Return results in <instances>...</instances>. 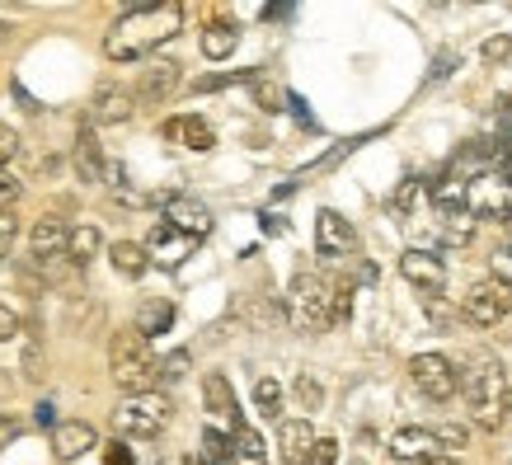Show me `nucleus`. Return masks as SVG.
Returning a JSON list of instances; mask_svg holds the SVG:
<instances>
[{
  "instance_id": "f257e3e1",
  "label": "nucleus",
  "mask_w": 512,
  "mask_h": 465,
  "mask_svg": "<svg viewBox=\"0 0 512 465\" xmlns=\"http://www.w3.org/2000/svg\"><path fill=\"white\" fill-rule=\"evenodd\" d=\"M184 29V10L174 0H160L151 10H137V15H123L104 38V52L113 62H137V57H151L160 43H170L174 33Z\"/></svg>"
},
{
  "instance_id": "f03ea898",
  "label": "nucleus",
  "mask_w": 512,
  "mask_h": 465,
  "mask_svg": "<svg viewBox=\"0 0 512 465\" xmlns=\"http://www.w3.org/2000/svg\"><path fill=\"white\" fill-rule=\"evenodd\" d=\"M334 306H339V282H329L325 273H296L292 287H287V320L301 334H325L334 320Z\"/></svg>"
},
{
  "instance_id": "7ed1b4c3",
  "label": "nucleus",
  "mask_w": 512,
  "mask_h": 465,
  "mask_svg": "<svg viewBox=\"0 0 512 465\" xmlns=\"http://www.w3.org/2000/svg\"><path fill=\"white\" fill-rule=\"evenodd\" d=\"M109 372L118 381V390L127 395H141V390H156V376H160V362L151 353V343L141 329H123L109 339Z\"/></svg>"
},
{
  "instance_id": "20e7f679",
  "label": "nucleus",
  "mask_w": 512,
  "mask_h": 465,
  "mask_svg": "<svg viewBox=\"0 0 512 465\" xmlns=\"http://www.w3.org/2000/svg\"><path fill=\"white\" fill-rule=\"evenodd\" d=\"M503 367H498L494 357H475L466 372H461V390H466V404H470V419L480 423L484 433H494L503 428Z\"/></svg>"
},
{
  "instance_id": "39448f33",
  "label": "nucleus",
  "mask_w": 512,
  "mask_h": 465,
  "mask_svg": "<svg viewBox=\"0 0 512 465\" xmlns=\"http://www.w3.org/2000/svg\"><path fill=\"white\" fill-rule=\"evenodd\" d=\"M113 423H118V433H127V437H156L160 428L170 423V400L156 395V390L127 395V400L113 409Z\"/></svg>"
},
{
  "instance_id": "423d86ee",
  "label": "nucleus",
  "mask_w": 512,
  "mask_h": 465,
  "mask_svg": "<svg viewBox=\"0 0 512 465\" xmlns=\"http://www.w3.org/2000/svg\"><path fill=\"white\" fill-rule=\"evenodd\" d=\"M461 315H466L470 325H480V329H494V325H503L512 315V282L508 278H484V282H475L466 292V301H461Z\"/></svg>"
},
{
  "instance_id": "0eeeda50",
  "label": "nucleus",
  "mask_w": 512,
  "mask_h": 465,
  "mask_svg": "<svg viewBox=\"0 0 512 465\" xmlns=\"http://www.w3.org/2000/svg\"><path fill=\"white\" fill-rule=\"evenodd\" d=\"M409 381L419 386V395H428V400H451L456 390H461V372L451 367V357L442 353H419L414 362H409Z\"/></svg>"
},
{
  "instance_id": "6e6552de",
  "label": "nucleus",
  "mask_w": 512,
  "mask_h": 465,
  "mask_svg": "<svg viewBox=\"0 0 512 465\" xmlns=\"http://www.w3.org/2000/svg\"><path fill=\"white\" fill-rule=\"evenodd\" d=\"M137 90H127V85H118V80H99V90H94V99H90V118L94 123H104V127H113V123H127L132 113H137Z\"/></svg>"
},
{
  "instance_id": "1a4fd4ad",
  "label": "nucleus",
  "mask_w": 512,
  "mask_h": 465,
  "mask_svg": "<svg viewBox=\"0 0 512 465\" xmlns=\"http://www.w3.org/2000/svg\"><path fill=\"white\" fill-rule=\"evenodd\" d=\"M400 273H404V282H414L423 296H442V287H447V264L437 259L433 249H404Z\"/></svg>"
},
{
  "instance_id": "9d476101",
  "label": "nucleus",
  "mask_w": 512,
  "mask_h": 465,
  "mask_svg": "<svg viewBox=\"0 0 512 465\" xmlns=\"http://www.w3.org/2000/svg\"><path fill=\"white\" fill-rule=\"evenodd\" d=\"M475 207L466 202V193H456V198H437V235L447 240V245H470V235H475Z\"/></svg>"
},
{
  "instance_id": "9b49d317",
  "label": "nucleus",
  "mask_w": 512,
  "mask_h": 465,
  "mask_svg": "<svg viewBox=\"0 0 512 465\" xmlns=\"http://www.w3.org/2000/svg\"><path fill=\"white\" fill-rule=\"evenodd\" d=\"M198 245L193 235H184L179 226H170V221L160 217L156 226H151V240H146V249H151V264L160 268H179L188 259V249Z\"/></svg>"
},
{
  "instance_id": "f8f14e48",
  "label": "nucleus",
  "mask_w": 512,
  "mask_h": 465,
  "mask_svg": "<svg viewBox=\"0 0 512 465\" xmlns=\"http://www.w3.org/2000/svg\"><path fill=\"white\" fill-rule=\"evenodd\" d=\"M357 235H353V221H343L334 207H325L320 217H315V249L325 254V259H343V254H353Z\"/></svg>"
},
{
  "instance_id": "ddd939ff",
  "label": "nucleus",
  "mask_w": 512,
  "mask_h": 465,
  "mask_svg": "<svg viewBox=\"0 0 512 465\" xmlns=\"http://www.w3.org/2000/svg\"><path fill=\"white\" fill-rule=\"evenodd\" d=\"M165 221L179 226L184 235H193V240H207V235H212V212H207L198 198H188V193H170V198H165Z\"/></svg>"
},
{
  "instance_id": "4468645a",
  "label": "nucleus",
  "mask_w": 512,
  "mask_h": 465,
  "mask_svg": "<svg viewBox=\"0 0 512 465\" xmlns=\"http://www.w3.org/2000/svg\"><path fill=\"white\" fill-rule=\"evenodd\" d=\"M315 428L306 419H282L278 423V461L282 465H311Z\"/></svg>"
},
{
  "instance_id": "2eb2a0df",
  "label": "nucleus",
  "mask_w": 512,
  "mask_h": 465,
  "mask_svg": "<svg viewBox=\"0 0 512 465\" xmlns=\"http://www.w3.org/2000/svg\"><path fill=\"white\" fill-rule=\"evenodd\" d=\"M165 132V141H179L184 151H212L217 146V132H212V123L207 118H198V113H179V118H170V123L160 127Z\"/></svg>"
},
{
  "instance_id": "dca6fc26",
  "label": "nucleus",
  "mask_w": 512,
  "mask_h": 465,
  "mask_svg": "<svg viewBox=\"0 0 512 465\" xmlns=\"http://www.w3.org/2000/svg\"><path fill=\"white\" fill-rule=\"evenodd\" d=\"M90 447H99V433L85 419H66L52 428V456L57 461H80Z\"/></svg>"
},
{
  "instance_id": "f3484780",
  "label": "nucleus",
  "mask_w": 512,
  "mask_h": 465,
  "mask_svg": "<svg viewBox=\"0 0 512 465\" xmlns=\"http://www.w3.org/2000/svg\"><path fill=\"white\" fill-rule=\"evenodd\" d=\"M174 90H179V66H174V62H165V57H160V62H151L146 71H141V85H137L141 104H165Z\"/></svg>"
},
{
  "instance_id": "a211bd4d",
  "label": "nucleus",
  "mask_w": 512,
  "mask_h": 465,
  "mask_svg": "<svg viewBox=\"0 0 512 465\" xmlns=\"http://www.w3.org/2000/svg\"><path fill=\"white\" fill-rule=\"evenodd\" d=\"M433 451H447L442 437H437V428H400V433L390 437V456H395V461H423V456H433Z\"/></svg>"
},
{
  "instance_id": "6ab92c4d",
  "label": "nucleus",
  "mask_w": 512,
  "mask_h": 465,
  "mask_svg": "<svg viewBox=\"0 0 512 465\" xmlns=\"http://www.w3.org/2000/svg\"><path fill=\"white\" fill-rule=\"evenodd\" d=\"M202 400H207V409H212L217 419L240 423V404H235V390H231V376H226V372H207V376H202Z\"/></svg>"
},
{
  "instance_id": "aec40b11",
  "label": "nucleus",
  "mask_w": 512,
  "mask_h": 465,
  "mask_svg": "<svg viewBox=\"0 0 512 465\" xmlns=\"http://www.w3.org/2000/svg\"><path fill=\"white\" fill-rule=\"evenodd\" d=\"M66 240H71V231H66L62 221H33V231H29V254L33 259H52V254H66Z\"/></svg>"
},
{
  "instance_id": "412c9836",
  "label": "nucleus",
  "mask_w": 512,
  "mask_h": 465,
  "mask_svg": "<svg viewBox=\"0 0 512 465\" xmlns=\"http://www.w3.org/2000/svg\"><path fill=\"white\" fill-rule=\"evenodd\" d=\"M76 170H80V179H85V184H99V174H104V151H99V141H94V118H90V123H80Z\"/></svg>"
},
{
  "instance_id": "4be33fe9",
  "label": "nucleus",
  "mask_w": 512,
  "mask_h": 465,
  "mask_svg": "<svg viewBox=\"0 0 512 465\" xmlns=\"http://www.w3.org/2000/svg\"><path fill=\"white\" fill-rule=\"evenodd\" d=\"M109 264L118 278H141V273L151 268V249L137 245V240H118V245L109 249Z\"/></svg>"
},
{
  "instance_id": "5701e85b",
  "label": "nucleus",
  "mask_w": 512,
  "mask_h": 465,
  "mask_svg": "<svg viewBox=\"0 0 512 465\" xmlns=\"http://www.w3.org/2000/svg\"><path fill=\"white\" fill-rule=\"evenodd\" d=\"M198 47H202V57H207V62H226L235 47H240V29H235V24H221V19H217V24H207V29H202Z\"/></svg>"
},
{
  "instance_id": "b1692460",
  "label": "nucleus",
  "mask_w": 512,
  "mask_h": 465,
  "mask_svg": "<svg viewBox=\"0 0 512 465\" xmlns=\"http://www.w3.org/2000/svg\"><path fill=\"white\" fill-rule=\"evenodd\" d=\"M264 461H268L264 437L254 433L249 423H235V433H231V465H264Z\"/></svg>"
},
{
  "instance_id": "393cba45",
  "label": "nucleus",
  "mask_w": 512,
  "mask_h": 465,
  "mask_svg": "<svg viewBox=\"0 0 512 465\" xmlns=\"http://www.w3.org/2000/svg\"><path fill=\"white\" fill-rule=\"evenodd\" d=\"M99 249H104V240H99V226H90V221H80V226H71V240H66V254H71V264L85 268L99 259Z\"/></svg>"
},
{
  "instance_id": "a878e982",
  "label": "nucleus",
  "mask_w": 512,
  "mask_h": 465,
  "mask_svg": "<svg viewBox=\"0 0 512 465\" xmlns=\"http://www.w3.org/2000/svg\"><path fill=\"white\" fill-rule=\"evenodd\" d=\"M170 325H174V306H170V301H141V310H137V329L146 334V339L165 334Z\"/></svg>"
},
{
  "instance_id": "bb28decb",
  "label": "nucleus",
  "mask_w": 512,
  "mask_h": 465,
  "mask_svg": "<svg viewBox=\"0 0 512 465\" xmlns=\"http://www.w3.org/2000/svg\"><path fill=\"white\" fill-rule=\"evenodd\" d=\"M254 409H259L264 419H273V423L282 419V386L273 381V376H264V381H254Z\"/></svg>"
},
{
  "instance_id": "cd10ccee",
  "label": "nucleus",
  "mask_w": 512,
  "mask_h": 465,
  "mask_svg": "<svg viewBox=\"0 0 512 465\" xmlns=\"http://www.w3.org/2000/svg\"><path fill=\"white\" fill-rule=\"evenodd\" d=\"M207 465H231V437L217 433V428H202V451H198Z\"/></svg>"
},
{
  "instance_id": "c85d7f7f",
  "label": "nucleus",
  "mask_w": 512,
  "mask_h": 465,
  "mask_svg": "<svg viewBox=\"0 0 512 465\" xmlns=\"http://www.w3.org/2000/svg\"><path fill=\"white\" fill-rule=\"evenodd\" d=\"M419 193H423V179L419 174H404L400 188H395V198H390V207H395L400 217H409V212H414V202H419Z\"/></svg>"
},
{
  "instance_id": "c756f323",
  "label": "nucleus",
  "mask_w": 512,
  "mask_h": 465,
  "mask_svg": "<svg viewBox=\"0 0 512 465\" xmlns=\"http://www.w3.org/2000/svg\"><path fill=\"white\" fill-rule=\"evenodd\" d=\"M254 80V71H221V76H202L193 80V90L207 94V90H226V85H249Z\"/></svg>"
},
{
  "instance_id": "7c9ffc66",
  "label": "nucleus",
  "mask_w": 512,
  "mask_h": 465,
  "mask_svg": "<svg viewBox=\"0 0 512 465\" xmlns=\"http://www.w3.org/2000/svg\"><path fill=\"white\" fill-rule=\"evenodd\" d=\"M480 57H484L489 66H503V62L512 57V38H508V33H494V38H484Z\"/></svg>"
},
{
  "instance_id": "2f4dec72",
  "label": "nucleus",
  "mask_w": 512,
  "mask_h": 465,
  "mask_svg": "<svg viewBox=\"0 0 512 465\" xmlns=\"http://www.w3.org/2000/svg\"><path fill=\"white\" fill-rule=\"evenodd\" d=\"M357 141H362V137H353V141H339V146H334V151H329V155H320L315 165H306V174H301V179H311V174H325V170H334V165H339L343 155H348V151H357Z\"/></svg>"
},
{
  "instance_id": "473e14b6",
  "label": "nucleus",
  "mask_w": 512,
  "mask_h": 465,
  "mask_svg": "<svg viewBox=\"0 0 512 465\" xmlns=\"http://www.w3.org/2000/svg\"><path fill=\"white\" fill-rule=\"evenodd\" d=\"M296 400L306 404V409H320V400H325V390H320V381H315V376H296Z\"/></svg>"
},
{
  "instance_id": "72a5a7b5",
  "label": "nucleus",
  "mask_w": 512,
  "mask_h": 465,
  "mask_svg": "<svg viewBox=\"0 0 512 465\" xmlns=\"http://www.w3.org/2000/svg\"><path fill=\"white\" fill-rule=\"evenodd\" d=\"M15 235H19V221L10 217V207H0V259H10V249H15Z\"/></svg>"
},
{
  "instance_id": "f704fd0d",
  "label": "nucleus",
  "mask_w": 512,
  "mask_h": 465,
  "mask_svg": "<svg viewBox=\"0 0 512 465\" xmlns=\"http://www.w3.org/2000/svg\"><path fill=\"white\" fill-rule=\"evenodd\" d=\"M437 437H442V447H447V451H461L470 442V428H466V423H442V428H437Z\"/></svg>"
},
{
  "instance_id": "c9c22d12",
  "label": "nucleus",
  "mask_w": 512,
  "mask_h": 465,
  "mask_svg": "<svg viewBox=\"0 0 512 465\" xmlns=\"http://www.w3.org/2000/svg\"><path fill=\"white\" fill-rule=\"evenodd\" d=\"M334 461H339V442H334V437H315L311 465H334Z\"/></svg>"
},
{
  "instance_id": "e433bc0d",
  "label": "nucleus",
  "mask_w": 512,
  "mask_h": 465,
  "mask_svg": "<svg viewBox=\"0 0 512 465\" xmlns=\"http://www.w3.org/2000/svg\"><path fill=\"white\" fill-rule=\"evenodd\" d=\"M19 193H24V184H19L15 174L0 165V207H10V202H19Z\"/></svg>"
},
{
  "instance_id": "4c0bfd02",
  "label": "nucleus",
  "mask_w": 512,
  "mask_h": 465,
  "mask_svg": "<svg viewBox=\"0 0 512 465\" xmlns=\"http://www.w3.org/2000/svg\"><path fill=\"white\" fill-rule=\"evenodd\" d=\"M489 264H494V273H498V278H508V282H512V235H508V240H503V245L494 249V259H489Z\"/></svg>"
},
{
  "instance_id": "58836bf2",
  "label": "nucleus",
  "mask_w": 512,
  "mask_h": 465,
  "mask_svg": "<svg viewBox=\"0 0 512 465\" xmlns=\"http://www.w3.org/2000/svg\"><path fill=\"white\" fill-rule=\"evenodd\" d=\"M15 151H19V132L10 123H0V165H10Z\"/></svg>"
},
{
  "instance_id": "ea45409f",
  "label": "nucleus",
  "mask_w": 512,
  "mask_h": 465,
  "mask_svg": "<svg viewBox=\"0 0 512 465\" xmlns=\"http://www.w3.org/2000/svg\"><path fill=\"white\" fill-rule=\"evenodd\" d=\"M104 465H137V456H132V447H123V442H109V447H104Z\"/></svg>"
},
{
  "instance_id": "a19ab883",
  "label": "nucleus",
  "mask_w": 512,
  "mask_h": 465,
  "mask_svg": "<svg viewBox=\"0 0 512 465\" xmlns=\"http://www.w3.org/2000/svg\"><path fill=\"white\" fill-rule=\"evenodd\" d=\"M19 339V315L10 306H0V343H10Z\"/></svg>"
},
{
  "instance_id": "79ce46f5",
  "label": "nucleus",
  "mask_w": 512,
  "mask_h": 465,
  "mask_svg": "<svg viewBox=\"0 0 512 465\" xmlns=\"http://www.w3.org/2000/svg\"><path fill=\"white\" fill-rule=\"evenodd\" d=\"M456 62H461L456 52H437V62H433V71H428V80H433V85H437V80H447V76H451V66H456Z\"/></svg>"
},
{
  "instance_id": "37998d69",
  "label": "nucleus",
  "mask_w": 512,
  "mask_h": 465,
  "mask_svg": "<svg viewBox=\"0 0 512 465\" xmlns=\"http://www.w3.org/2000/svg\"><path fill=\"white\" fill-rule=\"evenodd\" d=\"M184 367H188V353H170V362L160 367V376H165V381H179V376H184Z\"/></svg>"
},
{
  "instance_id": "c03bdc74",
  "label": "nucleus",
  "mask_w": 512,
  "mask_h": 465,
  "mask_svg": "<svg viewBox=\"0 0 512 465\" xmlns=\"http://www.w3.org/2000/svg\"><path fill=\"white\" fill-rule=\"evenodd\" d=\"M15 437H19V423L10 419V414H0V447H10Z\"/></svg>"
},
{
  "instance_id": "a18cd8bd",
  "label": "nucleus",
  "mask_w": 512,
  "mask_h": 465,
  "mask_svg": "<svg viewBox=\"0 0 512 465\" xmlns=\"http://www.w3.org/2000/svg\"><path fill=\"white\" fill-rule=\"evenodd\" d=\"M33 423H38V428H57V419H52V404H38V409H33Z\"/></svg>"
},
{
  "instance_id": "49530a36",
  "label": "nucleus",
  "mask_w": 512,
  "mask_h": 465,
  "mask_svg": "<svg viewBox=\"0 0 512 465\" xmlns=\"http://www.w3.org/2000/svg\"><path fill=\"white\" fill-rule=\"evenodd\" d=\"M15 99H19V104H24V109H29V113H43V104H38V99H33V94L24 90L19 80H15Z\"/></svg>"
},
{
  "instance_id": "de8ad7c7",
  "label": "nucleus",
  "mask_w": 512,
  "mask_h": 465,
  "mask_svg": "<svg viewBox=\"0 0 512 465\" xmlns=\"http://www.w3.org/2000/svg\"><path fill=\"white\" fill-rule=\"evenodd\" d=\"M259 221H264V231H268V235H282V231H287V221H282V217H273V212H264V217H259Z\"/></svg>"
},
{
  "instance_id": "09e8293b",
  "label": "nucleus",
  "mask_w": 512,
  "mask_h": 465,
  "mask_svg": "<svg viewBox=\"0 0 512 465\" xmlns=\"http://www.w3.org/2000/svg\"><path fill=\"white\" fill-rule=\"evenodd\" d=\"M414 465H456V456H447V451H433V456H423V461Z\"/></svg>"
},
{
  "instance_id": "8fccbe9b",
  "label": "nucleus",
  "mask_w": 512,
  "mask_h": 465,
  "mask_svg": "<svg viewBox=\"0 0 512 465\" xmlns=\"http://www.w3.org/2000/svg\"><path fill=\"white\" fill-rule=\"evenodd\" d=\"M151 5H160V0H123L127 15H137V10H151Z\"/></svg>"
},
{
  "instance_id": "3c124183",
  "label": "nucleus",
  "mask_w": 512,
  "mask_h": 465,
  "mask_svg": "<svg viewBox=\"0 0 512 465\" xmlns=\"http://www.w3.org/2000/svg\"><path fill=\"white\" fill-rule=\"evenodd\" d=\"M287 5H292V0H273V5H268V10H264V19H278V15H287Z\"/></svg>"
},
{
  "instance_id": "603ef678",
  "label": "nucleus",
  "mask_w": 512,
  "mask_h": 465,
  "mask_svg": "<svg viewBox=\"0 0 512 465\" xmlns=\"http://www.w3.org/2000/svg\"><path fill=\"white\" fill-rule=\"evenodd\" d=\"M503 414L512 419V386H503Z\"/></svg>"
},
{
  "instance_id": "864d4df0",
  "label": "nucleus",
  "mask_w": 512,
  "mask_h": 465,
  "mask_svg": "<svg viewBox=\"0 0 512 465\" xmlns=\"http://www.w3.org/2000/svg\"><path fill=\"white\" fill-rule=\"evenodd\" d=\"M0 395H10V381H0Z\"/></svg>"
},
{
  "instance_id": "5fc2aeb1",
  "label": "nucleus",
  "mask_w": 512,
  "mask_h": 465,
  "mask_svg": "<svg viewBox=\"0 0 512 465\" xmlns=\"http://www.w3.org/2000/svg\"><path fill=\"white\" fill-rule=\"evenodd\" d=\"M188 465H207V461H202V456H193V461H188Z\"/></svg>"
},
{
  "instance_id": "6e6d98bb",
  "label": "nucleus",
  "mask_w": 512,
  "mask_h": 465,
  "mask_svg": "<svg viewBox=\"0 0 512 465\" xmlns=\"http://www.w3.org/2000/svg\"><path fill=\"white\" fill-rule=\"evenodd\" d=\"M433 5H447V0H433Z\"/></svg>"
},
{
  "instance_id": "4d7b16f0",
  "label": "nucleus",
  "mask_w": 512,
  "mask_h": 465,
  "mask_svg": "<svg viewBox=\"0 0 512 465\" xmlns=\"http://www.w3.org/2000/svg\"><path fill=\"white\" fill-rule=\"evenodd\" d=\"M508 10H512V0H508Z\"/></svg>"
}]
</instances>
